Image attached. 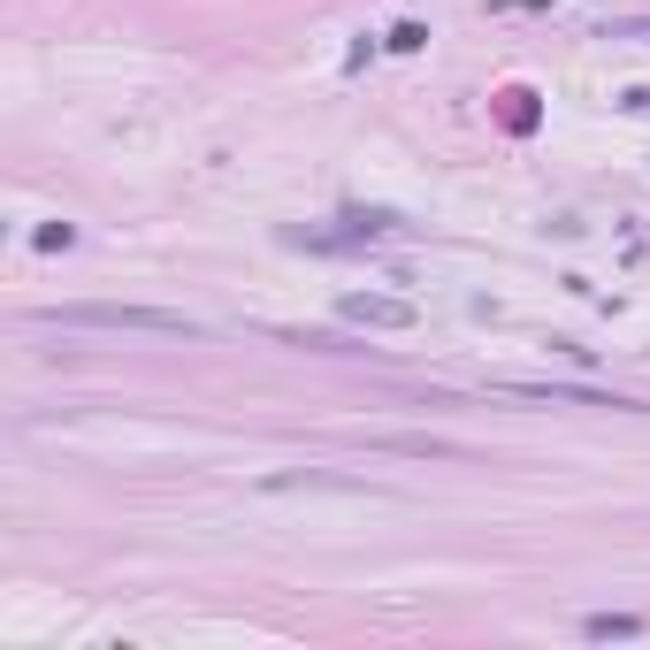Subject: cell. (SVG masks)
<instances>
[{"mask_svg":"<svg viewBox=\"0 0 650 650\" xmlns=\"http://www.w3.org/2000/svg\"><path fill=\"white\" fill-rule=\"evenodd\" d=\"M46 329H123V337H199L191 315H168V307H46Z\"/></svg>","mask_w":650,"mask_h":650,"instance_id":"1","label":"cell"},{"mask_svg":"<svg viewBox=\"0 0 650 650\" xmlns=\"http://www.w3.org/2000/svg\"><path fill=\"white\" fill-rule=\"evenodd\" d=\"M375 452H414V460H452L444 437H375Z\"/></svg>","mask_w":650,"mask_h":650,"instance_id":"4","label":"cell"},{"mask_svg":"<svg viewBox=\"0 0 650 650\" xmlns=\"http://www.w3.org/2000/svg\"><path fill=\"white\" fill-rule=\"evenodd\" d=\"M337 315H344L352 329H414V322H421L414 299H383V291H344Z\"/></svg>","mask_w":650,"mask_h":650,"instance_id":"2","label":"cell"},{"mask_svg":"<svg viewBox=\"0 0 650 650\" xmlns=\"http://www.w3.org/2000/svg\"><path fill=\"white\" fill-rule=\"evenodd\" d=\"M497 390H513V398H528V406H636V398H620V390H582V383H497Z\"/></svg>","mask_w":650,"mask_h":650,"instance_id":"3","label":"cell"},{"mask_svg":"<svg viewBox=\"0 0 650 650\" xmlns=\"http://www.w3.org/2000/svg\"><path fill=\"white\" fill-rule=\"evenodd\" d=\"M582 636H590V643H613V636H643V620H628V613H590Z\"/></svg>","mask_w":650,"mask_h":650,"instance_id":"5","label":"cell"},{"mask_svg":"<svg viewBox=\"0 0 650 650\" xmlns=\"http://www.w3.org/2000/svg\"><path fill=\"white\" fill-rule=\"evenodd\" d=\"M497 15H551V0H489Z\"/></svg>","mask_w":650,"mask_h":650,"instance_id":"6","label":"cell"},{"mask_svg":"<svg viewBox=\"0 0 650 650\" xmlns=\"http://www.w3.org/2000/svg\"><path fill=\"white\" fill-rule=\"evenodd\" d=\"M605 38H650V23H605Z\"/></svg>","mask_w":650,"mask_h":650,"instance_id":"7","label":"cell"}]
</instances>
